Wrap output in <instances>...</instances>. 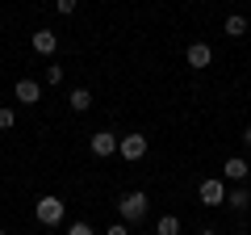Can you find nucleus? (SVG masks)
<instances>
[{
	"instance_id": "obj_19",
	"label": "nucleus",
	"mask_w": 251,
	"mask_h": 235,
	"mask_svg": "<svg viewBox=\"0 0 251 235\" xmlns=\"http://www.w3.org/2000/svg\"><path fill=\"white\" fill-rule=\"evenodd\" d=\"M243 143H247V147H251V126H247V130H243Z\"/></svg>"
},
{
	"instance_id": "obj_20",
	"label": "nucleus",
	"mask_w": 251,
	"mask_h": 235,
	"mask_svg": "<svg viewBox=\"0 0 251 235\" xmlns=\"http://www.w3.org/2000/svg\"><path fill=\"white\" fill-rule=\"evenodd\" d=\"M201 235H214V231H201Z\"/></svg>"
},
{
	"instance_id": "obj_5",
	"label": "nucleus",
	"mask_w": 251,
	"mask_h": 235,
	"mask_svg": "<svg viewBox=\"0 0 251 235\" xmlns=\"http://www.w3.org/2000/svg\"><path fill=\"white\" fill-rule=\"evenodd\" d=\"M117 143H122V139H117L113 130H97V135H92V155H100V160H105V155L117 151Z\"/></svg>"
},
{
	"instance_id": "obj_15",
	"label": "nucleus",
	"mask_w": 251,
	"mask_h": 235,
	"mask_svg": "<svg viewBox=\"0 0 251 235\" xmlns=\"http://www.w3.org/2000/svg\"><path fill=\"white\" fill-rule=\"evenodd\" d=\"M59 80H63V67L50 63V67H46V84H59Z\"/></svg>"
},
{
	"instance_id": "obj_1",
	"label": "nucleus",
	"mask_w": 251,
	"mask_h": 235,
	"mask_svg": "<svg viewBox=\"0 0 251 235\" xmlns=\"http://www.w3.org/2000/svg\"><path fill=\"white\" fill-rule=\"evenodd\" d=\"M117 210H122V223H143L147 210H151V202H147V193H143V189H130V193H122Z\"/></svg>"
},
{
	"instance_id": "obj_9",
	"label": "nucleus",
	"mask_w": 251,
	"mask_h": 235,
	"mask_svg": "<svg viewBox=\"0 0 251 235\" xmlns=\"http://www.w3.org/2000/svg\"><path fill=\"white\" fill-rule=\"evenodd\" d=\"M247 172H251V164L243 160V155H230V160H226V176H230V181H243Z\"/></svg>"
},
{
	"instance_id": "obj_6",
	"label": "nucleus",
	"mask_w": 251,
	"mask_h": 235,
	"mask_svg": "<svg viewBox=\"0 0 251 235\" xmlns=\"http://www.w3.org/2000/svg\"><path fill=\"white\" fill-rule=\"evenodd\" d=\"M13 97H17V101H25V105H34V101L42 97V84L25 76V80H17V84H13Z\"/></svg>"
},
{
	"instance_id": "obj_3",
	"label": "nucleus",
	"mask_w": 251,
	"mask_h": 235,
	"mask_svg": "<svg viewBox=\"0 0 251 235\" xmlns=\"http://www.w3.org/2000/svg\"><path fill=\"white\" fill-rule=\"evenodd\" d=\"M197 198H201V206H226V185L209 176V181H201Z\"/></svg>"
},
{
	"instance_id": "obj_17",
	"label": "nucleus",
	"mask_w": 251,
	"mask_h": 235,
	"mask_svg": "<svg viewBox=\"0 0 251 235\" xmlns=\"http://www.w3.org/2000/svg\"><path fill=\"white\" fill-rule=\"evenodd\" d=\"M54 4H59V13H75V4H80V0H54Z\"/></svg>"
},
{
	"instance_id": "obj_11",
	"label": "nucleus",
	"mask_w": 251,
	"mask_h": 235,
	"mask_svg": "<svg viewBox=\"0 0 251 235\" xmlns=\"http://www.w3.org/2000/svg\"><path fill=\"white\" fill-rule=\"evenodd\" d=\"M226 206H230V210H247L251 206V193L247 189H230V193H226Z\"/></svg>"
},
{
	"instance_id": "obj_12",
	"label": "nucleus",
	"mask_w": 251,
	"mask_h": 235,
	"mask_svg": "<svg viewBox=\"0 0 251 235\" xmlns=\"http://www.w3.org/2000/svg\"><path fill=\"white\" fill-rule=\"evenodd\" d=\"M67 101H72L75 114H84V109L92 105V92H88V88H72V97H67Z\"/></svg>"
},
{
	"instance_id": "obj_7",
	"label": "nucleus",
	"mask_w": 251,
	"mask_h": 235,
	"mask_svg": "<svg viewBox=\"0 0 251 235\" xmlns=\"http://www.w3.org/2000/svg\"><path fill=\"white\" fill-rule=\"evenodd\" d=\"M184 59H188V67H209V63H214V51H209L205 42H193L184 51Z\"/></svg>"
},
{
	"instance_id": "obj_14",
	"label": "nucleus",
	"mask_w": 251,
	"mask_h": 235,
	"mask_svg": "<svg viewBox=\"0 0 251 235\" xmlns=\"http://www.w3.org/2000/svg\"><path fill=\"white\" fill-rule=\"evenodd\" d=\"M13 122H17V114L13 109H0V130H13Z\"/></svg>"
},
{
	"instance_id": "obj_2",
	"label": "nucleus",
	"mask_w": 251,
	"mask_h": 235,
	"mask_svg": "<svg viewBox=\"0 0 251 235\" xmlns=\"http://www.w3.org/2000/svg\"><path fill=\"white\" fill-rule=\"evenodd\" d=\"M34 214H38V223H42V227H59L63 223V202L54 198V193H46V198H38Z\"/></svg>"
},
{
	"instance_id": "obj_21",
	"label": "nucleus",
	"mask_w": 251,
	"mask_h": 235,
	"mask_svg": "<svg viewBox=\"0 0 251 235\" xmlns=\"http://www.w3.org/2000/svg\"><path fill=\"white\" fill-rule=\"evenodd\" d=\"M0 235H4V231H0Z\"/></svg>"
},
{
	"instance_id": "obj_8",
	"label": "nucleus",
	"mask_w": 251,
	"mask_h": 235,
	"mask_svg": "<svg viewBox=\"0 0 251 235\" xmlns=\"http://www.w3.org/2000/svg\"><path fill=\"white\" fill-rule=\"evenodd\" d=\"M34 51L38 55H54L59 51V34H54V29H38L34 34Z\"/></svg>"
},
{
	"instance_id": "obj_13",
	"label": "nucleus",
	"mask_w": 251,
	"mask_h": 235,
	"mask_svg": "<svg viewBox=\"0 0 251 235\" xmlns=\"http://www.w3.org/2000/svg\"><path fill=\"white\" fill-rule=\"evenodd\" d=\"M159 235H180V218L176 214H163L159 218Z\"/></svg>"
},
{
	"instance_id": "obj_16",
	"label": "nucleus",
	"mask_w": 251,
	"mask_h": 235,
	"mask_svg": "<svg viewBox=\"0 0 251 235\" xmlns=\"http://www.w3.org/2000/svg\"><path fill=\"white\" fill-rule=\"evenodd\" d=\"M67 235H92V227L88 223H72V227H67Z\"/></svg>"
},
{
	"instance_id": "obj_18",
	"label": "nucleus",
	"mask_w": 251,
	"mask_h": 235,
	"mask_svg": "<svg viewBox=\"0 0 251 235\" xmlns=\"http://www.w3.org/2000/svg\"><path fill=\"white\" fill-rule=\"evenodd\" d=\"M126 227H130V223H113V227H109L105 235H130V231H126Z\"/></svg>"
},
{
	"instance_id": "obj_4",
	"label": "nucleus",
	"mask_w": 251,
	"mask_h": 235,
	"mask_svg": "<svg viewBox=\"0 0 251 235\" xmlns=\"http://www.w3.org/2000/svg\"><path fill=\"white\" fill-rule=\"evenodd\" d=\"M117 151H122V160H143L147 155V139L143 135H126L122 143H117Z\"/></svg>"
},
{
	"instance_id": "obj_10",
	"label": "nucleus",
	"mask_w": 251,
	"mask_h": 235,
	"mask_svg": "<svg viewBox=\"0 0 251 235\" xmlns=\"http://www.w3.org/2000/svg\"><path fill=\"white\" fill-rule=\"evenodd\" d=\"M247 34V17H243V13H230V17H226V38H243Z\"/></svg>"
}]
</instances>
